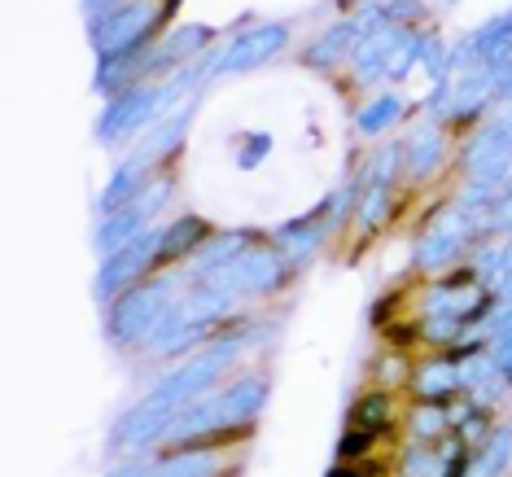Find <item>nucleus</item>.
I'll use <instances>...</instances> for the list:
<instances>
[{
    "label": "nucleus",
    "instance_id": "f257e3e1",
    "mask_svg": "<svg viewBox=\"0 0 512 477\" xmlns=\"http://www.w3.org/2000/svg\"><path fill=\"white\" fill-rule=\"evenodd\" d=\"M267 403V381L259 372H250V377H237L228 381L224 390L206 394V399H197L189 407H180L176 412V425H171V434L162 447L176 451V447H189V442H202L211 434H224V429H237V425H254L259 421Z\"/></svg>",
    "mask_w": 512,
    "mask_h": 477
},
{
    "label": "nucleus",
    "instance_id": "f03ea898",
    "mask_svg": "<svg viewBox=\"0 0 512 477\" xmlns=\"http://www.w3.org/2000/svg\"><path fill=\"white\" fill-rule=\"evenodd\" d=\"M241 346H246V333H224V337H215L211 346H202L193 359H184L180 368H171V372H162L158 377V386L145 394L149 403H158V407H171V412H180V407H189L197 399H206V390L215 386L219 377L228 372V364L241 355Z\"/></svg>",
    "mask_w": 512,
    "mask_h": 477
},
{
    "label": "nucleus",
    "instance_id": "7ed1b4c3",
    "mask_svg": "<svg viewBox=\"0 0 512 477\" xmlns=\"http://www.w3.org/2000/svg\"><path fill=\"white\" fill-rule=\"evenodd\" d=\"M189 285H180L176 276H145L136 289H127L123 298H114L106 307V337L119 351L127 346H145L149 333L158 329V320L167 316V307L176 302Z\"/></svg>",
    "mask_w": 512,
    "mask_h": 477
},
{
    "label": "nucleus",
    "instance_id": "20e7f679",
    "mask_svg": "<svg viewBox=\"0 0 512 477\" xmlns=\"http://www.w3.org/2000/svg\"><path fill=\"white\" fill-rule=\"evenodd\" d=\"M162 0H119L106 14L88 18V40L101 57H119L136 49H154L162 36Z\"/></svg>",
    "mask_w": 512,
    "mask_h": 477
},
{
    "label": "nucleus",
    "instance_id": "39448f33",
    "mask_svg": "<svg viewBox=\"0 0 512 477\" xmlns=\"http://www.w3.org/2000/svg\"><path fill=\"white\" fill-rule=\"evenodd\" d=\"M285 281H289L285 250L276 246V241H259V246H250L237 263H228L224 272L211 276L206 285H215V289H224V294H232L237 302H246V298L272 294V289H281Z\"/></svg>",
    "mask_w": 512,
    "mask_h": 477
},
{
    "label": "nucleus",
    "instance_id": "423d86ee",
    "mask_svg": "<svg viewBox=\"0 0 512 477\" xmlns=\"http://www.w3.org/2000/svg\"><path fill=\"white\" fill-rule=\"evenodd\" d=\"M158 241H162V228H149L132 241V246H123V250H114L110 259H101L97 281H92V298H97L101 307H110L114 298H123L127 289H136L145 276H154Z\"/></svg>",
    "mask_w": 512,
    "mask_h": 477
},
{
    "label": "nucleus",
    "instance_id": "0eeeda50",
    "mask_svg": "<svg viewBox=\"0 0 512 477\" xmlns=\"http://www.w3.org/2000/svg\"><path fill=\"white\" fill-rule=\"evenodd\" d=\"M289 40H294V27H289V22H259V27H250V31H237V36L211 57V79L259 71L263 62H272L276 53L289 49Z\"/></svg>",
    "mask_w": 512,
    "mask_h": 477
},
{
    "label": "nucleus",
    "instance_id": "6e6552de",
    "mask_svg": "<svg viewBox=\"0 0 512 477\" xmlns=\"http://www.w3.org/2000/svg\"><path fill=\"white\" fill-rule=\"evenodd\" d=\"M158 84H136V88H123L114 92L106 101V110H101L97 119V141H127V136L145 132V127L158 123Z\"/></svg>",
    "mask_w": 512,
    "mask_h": 477
},
{
    "label": "nucleus",
    "instance_id": "1a4fd4ad",
    "mask_svg": "<svg viewBox=\"0 0 512 477\" xmlns=\"http://www.w3.org/2000/svg\"><path fill=\"white\" fill-rule=\"evenodd\" d=\"M215 40V27H206V22H189V27H176V31H162L158 44L149 49L145 57V79H167L176 75L180 66L197 62V53L206 49V44Z\"/></svg>",
    "mask_w": 512,
    "mask_h": 477
},
{
    "label": "nucleus",
    "instance_id": "9d476101",
    "mask_svg": "<svg viewBox=\"0 0 512 477\" xmlns=\"http://www.w3.org/2000/svg\"><path fill=\"white\" fill-rule=\"evenodd\" d=\"M259 241H263L259 228H224V232H211V241H206V246L189 259V276H184V285H206L211 276L224 272L228 263H237L250 246H259Z\"/></svg>",
    "mask_w": 512,
    "mask_h": 477
},
{
    "label": "nucleus",
    "instance_id": "9b49d317",
    "mask_svg": "<svg viewBox=\"0 0 512 477\" xmlns=\"http://www.w3.org/2000/svg\"><path fill=\"white\" fill-rule=\"evenodd\" d=\"M158 162L149 158V154H141V149H132L119 167H114V176H110V184L97 193V215L106 219V215H114V211H123V206H132L136 197L145 193V184L158 176Z\"/></svg>",
    "mask_w": 512,
    "mask_h": 477
},
{
    "label": "nucleus",
    "instance_id": "f8f14e48",
    "mask_svg": "<svg viewBox=\"0 0 512 477\" xmlns=\"http://www.w3.org/2000/svg\"><path fill=\"white\" fill-rule=\"evenodd\" d=\"M158 211L154 206H145L141 197H136L132 206H123V211H114V215H106L97 224V232H92V250L101 254V259H110L114 250H123V246H132L141 232H149V219H154Z\"/></svg>",
    "mask_w": 512,
    "mask_h": 477
},
{
    "label": "nucleus",
    "instance_id": "ddd939ff",
    "mask_svg": "<svg viewBox=\"0 0 512 477\" xmlns=\"http://www.w3.org/2000/svg\"><path fill=\"white\" fill-rule=\"evenodd\" d=\"M211 224H206L202 215H176L167 228H162V241H158V259H154V272L171 263H189L197 250L211 241Z\"/></svg>",
    "mask_w": 512,
    "mask_h": 477
},
{
    "label": "nucleus",
    "instance_id": "4468645a",
    "mask_svg": "<svg viewBox=\"0 0 512 477\" xmlns=\"http://www.w3.org/2000/svg\"><path fill=\"white\" fill-rule=\"evenodd\" d=\"M407 381H412V390H416V399H434V403H451L456 394H464L460 386V364L451 359L447 351H438V355H429L421 359L412 372H407Z\"/></svg>",
    "mask_w": 512,
    "mask_h": 477
},
{
    "label": "nucleus",
    "instance_id": "2eb2a0df",
    "mask_svg": "<svg viewBox=\"0 0 512 477\" xmlns=\"http://www.w3.org/2000/svg\"><path fill=\"white\" fill-rule=\"evenodd\" d=\"M219 469H224L219 447H176L149 460L145 477H219Z\"/></svg>",
    "mask_w": 512,
    "mask_h": 477
},
{
    "label": "nucleus",
    "instance_id": "dca6fc26",
    "mask_svg": "<svg viewBox=\"0 0 512 477\" xmlns=\"http://www.w3.org/2000/svg\"><path fill=\"white\" fill-rule=\"evenodd\" d=\"M193 114H197V97H189L180 110H171V114H162L158 127L149 136H141V154H149L154 162H167L176 149L184 145V132H189V123H193Z\"/></svg>",
    "mask_w": 512,
    "mask_h": 477
},
{
    "label": "nucleus",
    "instance_id": "f3484780",
    "mask_svg": "<svg viewBox=\"0 0 512 477\" xmlns=\"http://www.w3.org/2000/svg\"><path fill=\"white\" fill-rule=\"evenodd\" d=\"M442 158H447V136H442V127H421V132L407 136L403 162H407V171H412L416 180L434 176V171L442 167Z\"/></svg>",
    "mask_w": 512,
    "mask_h": 477
},
{
    "label": "nucleus",
    "instance_id": "a211bd4d",
    "mask_svg": "<svg viewBox=\"0 0 512 477\" xmlns=\"http://www.w3.org/2000/svg\"><path fill=\"white\" fill-rule=\"evenodd\" d=\"M403 119V97L399 92H377L372 101H364L355 114V132L359 136H368V141H377L381 132H390L394 123Z\"/></svg>",
    "mask_w": 512,
    "mask_h": 477
},
{
    "label": "nucleus",
    "instance_id": "6ab92c4d",
    "mask_svg": "<svg viewBox=\"0 0 512 477\" xmlns=\"http://www.w3.org/2000/svg\"><path fill=\"white\" fill-rule=\"evenodd\" d=\"M394 425V399L386 390H364L346 412V429H372V434H386Z\"/></svg>",
    "mask_w": 512,
    "mask_h": 477
},
{
    "label": "nucleus",
    "instance_id": "aec40b11",
    "mask_svg": "<svg viewBox=\"0 0 512 477\" xmlns=\"http://www.w3.org/2000/svg\"><path fill=\"white\" fill-rule=\"evenodd\" d=\"M508 464H512V425H495L491 438L473 451L469 477H504Z\"/></svg>",
    "mask_w": 512,
    "mask_h": 477
},
{
    "label": "nucleus",
    "instance_id": "412c9836",
    "mask_svg": "<svg viewBox=\"0 0 512 477\" xmlns=\"http://www.w3.org/2000/svg\"><path fill=\"white\" fill-rule=\"evenodd\" d=\"M390 206H394L390 184H364V193H359V228L377 232L390 219Z\"/></svg>",
    "mask_w": 512,
    "mask_h": 477
},
{
    "label": "nucleus",
    "instance_id": "4be33fe9",
    "mask_svg": "<svg viewBox=\"0 0 512 477\" xmlns=\"http://www.w3.org/2000/svg\"><path fill=\"white\" fill-rule=\"evenodd\" d=\"M381 442V434H372V429H346L342 438H337V464H355L372 456V447Z\"/></svg>",
    "mask_w": 512,
    "mask_h": 477
},
{
    "label": "nucleus",
    "instance_id": "5701e85b",
    "mask_svg": "<svg viewBox=\"0 0 512 477\" xmlns=\"http://www.w3.org/2000/svg\"><path fill=\"white\" fill-rule=\"evenodd\" d=\"M399 162H403V145L390 141L381 154H372V162H368L364 176H359V184H390L394 171H399Z\"/></svg>",
    "mask_w": 512,
    "mask_h": 477
},
{
    "label": "nucleus",
    "instance_id": "b1692460",
    "mask_svg": "<svg viewBox=\"0 0 512 477\" xmlns=\"http://www.w3.org/2000/svg\"><path fill=\"white\" fill-rule=\"evenodd\" d=\"M267 154H272V136H267V132H250V136H241V145H237V167L254 171Z\"/></svg>",
    "mask_w": 512,
    "mask_h": 477
},
{
    "label": "nucleus",
    "instance_id": "393cba45",
    "mask_svg": "<svg viewBox=\"0 0 512 477\" xmlns=\"http://www.w3.org/2000/svg\"><path fill=\"white\" fill-rule=\"evenodd\" d=\"M412 66H416V31H407V36L394 44V53H390V62H386V79L399 84V79L412 71Z\"/></svg>",
    "mask_w": 512,
    "mask_h": 477
},
{
    "label": "nucleus",
    "instance_id": "a878e982",
    "mask_svg": "<svg viewBox=\"0 0 512 477\" xmlns=\"http://www.w3.org/2000/svg\"><path fill=\"white\" fill-rule=\"evenodd\" d=\"M381 18L403 27V22H421L425 18V5L421 0H381Z\"/></svg>",
    "mask_w": 512,
    "mask_h": 477
},
{
    "label": "nucleus",
    "instance_id": "bb28decb",
    "mask_svg": "<svg viewBox=\"0 0 512 477\" xmlns=\"http://www.w3.org/2000/svg\"><path fill=\"white\" fill-rule=\"evenodd\" d=\"M180 5L184 0H162V27H171V18L180 14Z\"/></svg>",
    "mask_w": 512,
    "mask_h": 477
}]
</instances>
